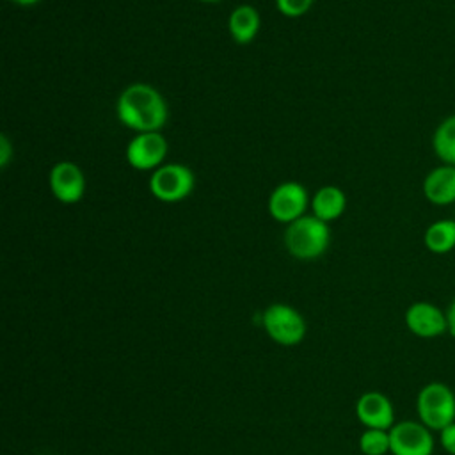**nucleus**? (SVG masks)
I'll return each instance as SVG.
<instances>
[{
	"label": "nucleus",
	"instance_id": "obj_23",
	"mask_svg": "<svg viewBox=\"0 0 455 455\" xmlns=\"http://www.w3.org/2000/svg\"><path fill=\"white\" fill-rule=\"evenodd\" d=\"M199 2H206V4H213V2H220V0H199Z\"/></svg>",
	"mask_w": 455,
	"mask_h": 455
},
{
	"label": "nucleus",
	"instance_id": "obj_6",
	"mask_svg": "<svg viewBox=\"0 0 455 455\" xmlns=\"http://www.w3.org/2000/svg\"><path fill=\"white\" fill-rule=\"evenodd\" d=\"M389 453L391 455H432L434 435L421 421L405 419L389 428Z\"/></svg>",
	"mask_w": 455,
	"mask_h": 455
},
{
	"label": "nucleus",
	"instance_id": "obj_16",
	"mask_svg": "<svg viewBox=\"0 0 455 455\" xmlns=\"http://www.w3.org/2000/svg\"><path fill=\"white\" fill-rule=\"evenodd\" d=\"M432 151L441 164L455 165V114L439 121L432 133Z\"/></svg>",
	"mask_w": 455,
	"mask_h": 455
},
{
	"label": "nucleus",
	"instance_id": "obj_22",
	"mask_svg": "<svg viewBox=\"0 0 455 455\" xmlns=\"http://www.w3.org/2000/svg\"><path fill=\"white\" fill-rule=\"evenodd\" d=\"M11 2L16 5H21V7H32V5L39 4L41 0H11Z\"/></svg>",
	"mask_w": 455,
	"mask_h": 455
},
{
	"label": "nucleus",
	"instance_id": "obj_21",
	"mask_svg": "<svg viewBox=\"0 0 455 455\" xmlns=\"http://www.w3.org/2000/svg\"><path fill=\"white\" fill-rule=\"evenodd\" d=\"M446 320H448V334L455 338V299L446 307Z\"/></svg>",
	"mask_w": 455,
	"mask_h": 455
},
{
	"label": "nucleus",
	"instance_id": "obj_12",
	"mask_svg": "<svg viewBox=\"0 0 455 455\" xmlns=\"http://www.w3.org/2000/svg\"><path fill=\"white\" fill-rule=\"evenodd\" d=\"M421 192L434 206L455 204V165L441 164L430 169L423 178Z\"/></svg>",
	"mask_w": 455,
	"mask_h": 455
},
{
	"label": "nucleus",
	"instance_id": "obj_1",
	"mask_svg": "<svg viewBox=\"0 0 455 455\" xmlns=\"http://www.w3.org/2000/svg\"><path fill=\"white\" fill-rule=\"evenodd\" d=\"M116 114L123 126L135 133L160 132L169 117L167 101L162 92L142 82L124 87L116 103Z\"/></svg>",
	"mask_w": 455,
	"mask_h": 455
},
{
	"label": "nucleus",
	"instance_id": "obj_20",
	"mask_svg": "<svg viewBox=\"0 0 455 455\" xmlns=\"http://www.w3.org/2000/svg\"><path fill=\"white\" fill-rule=\"evenodd\" d=\"M12 153L14 151H12V144H11L9 137L5 133H2L0 135V167L2 169L9 165V162L12 158Z\"/></svg>",
	"mask_w": 455,
	"mask_h": 455
},
{
	"label": "nucleus",
	"instance_id": "obj_24",
	"mask_svg": "<svg viewBox=\"0 0 455 455\" xmlns=\"http://www.w3.org/2000/svg\"><path fill=\"white\" fill-rule=\"evenodd\" d=\"M453 219H455V213H453Z\"/></svg>",
	"mask_w": 455,
	"mask_h": 455
},
{
	"label": "nucleus",
	"instance_id": "obj_19",
	"mask_svg": "<svg viewBox=\"0 0 455 455\" xmlns=\"http://www.w3.org/2000/svg\"><path fill=\"white\" fill-rule=\"evenodd\" d=\"M439 443L448 455H455V421L439 432Z\"/></svg>",
	"mask_w": 455,
	"mask_h": 455
},
{
	"label": "nucleus",
	"instance_id": "obj_8",
	"mask_svg": "<svg viewBox=\"0 0 455 455\" xmlns=\"http://www.w3.org/2000/svg\"><path fill=\"white\" fill-rule=\"evenodd\" d=\"M167 139L162 132L137 133L126 146V162L137 171H155L165 164Z\"/></svg>",
	"mask_w": 455,
	"mask_h": 455
},
{
	"label": "nucleus",
	"instance_id": "obj_5",
	"mask_svg": "<svg viewBox=\"0 0 455 455\" xmlns=\"http://www.w3.org/2000/svg\"><path fill=\"white\" fill-rule=\"evenodd\" d=\"M263 327L279 345L291 347L304 339L306 322L302 315L288 304H272L263 311Z\"/></svg>",
	"mask_w": 455,
	"mask_h": 455
},
{
	"label": "nucleus",
	"instance_id": "obj_2",
	"mask_svg": "<svg viewBox=\"0 0 455 455\" xmlns=\"http://www.w3.org/2000/svg\"><path fill=\"white\" fill-rule=\"evenodd\" d=\"M331 242L329 224L318 217L302 215L297 220L286 224L284 245L286 251L297 259H315L322 256Z\"/></svg>",
	"mask_w": 455,
	"mask_h": 455
},
{
	"label": "nucleus",
	"instance_id": "obj_7",
	"mask_svg": "<svg viewBox=\"0 0 455 455\" xmlns=\"http://www.w3.org/2000/svg\"><path fill=\"white\" fill-rule=\"evenodd\" d=\"M309 196L304 185L299 181H283L268 196V213L281 224H290L306 215L309 206Z\"/></svg>",
	"mask_w": 455,
	"mask_h": 455
},
{
	"label": "nucleus",
	"instance_id": "obj_4",
	"mask_svg": "<svg viewBox=\"0 0 455 455\" xmlns=\"http://www.w3.org/2000/svg\"><path fill=\"white\" fill-rule=\"evenodd\" d=\"M196 187V176L190 167L167 162L155 169L149 176L148 188L151 196L162 203H180L192 194Z\"/></svg>",
	"mask_w": 455,
	"mask_h": 455
},
{
	"label": "nucleus",
	"instance_id": "obj_18",
	"mask_svg": "<svg viewBox=\"0 0 455 455\" xmlns=\"http://www.w3.org/2000/svg\"><path fill=\"white\" fill-rule=\"evenodd\" d=\"M315 0H275L277 11L286 18H299L304 16L311 7Z\"/></svg>",
	"mask_w": 455,
	"mask_h": 455
},
{
	"label": "nucleus",
	"instance_id": "obj_9",
	"mask_svg": "<svg viewBox=\"0 0 455 455\" xmlns=\"http://www.w3.org/2000/svg\"><path fill=\"white\" fill-rule=\"evenodd\" d=\"M48 185L52 196L57 201L64 204H75L85 194V174L78 164L71 160H60L50 169Z\"/></svg>",
	"mask_w": 455,
	"mask_h": 455
},
{
	"label": "nucleus",
	"instance_id": "obj_13",
	"mask_svg": "<svg viewBox=\"0 0 455 455\" xmlns=\"http://www.w3.org/2000/svg\"><path fill=\"white\" fill-rule=\"evenodd\" d=\"M261 27V18L256 7L251 4L236 5L228 18V30L235 43L238 44H249L256 39Z\"/></svg>",
	"mask_w": 455,
	"mask_h": 455
},
{
	"label": "nucleus",
	"instance_id": "obj_10",
	"mask_svg": "<svg viewBox=\"0 0 455 455\" xmlns=\"http://www.w3.org/2000/svg\"><path fill=\"white\" fill-rule=\"evenodd\" d=\"M405 325L418 338H437L448 332L446 311L428 300L412 302L405 311Z\"/></svg>",
	"mask_w": 455,
	"mask_h": 455
},
{
	"label": "nucleus",
	"instance_id": "obj_11",
	"mask_svg": "<svg viewBox=\"0 0 455 455\" xmlns=\"http://www.w3.org/2000/svg\"><path fill=\"white\" fill-rule=\"evenodd\" d=\"M355 416L366 428L389 430L395 425L393 403L379 391H368L357 398Z\"/></svg>",
	"mask_w": 455,
	"mask_h": 455
},
{
	"label": "nucleus",
	"instance_id": "obj_15",
	"mask_svg": "<svg viewBox=\"0 0 455 455\" xmlns=\"http://www.w3.org/2000/svg\"><path fill=\"white\" fill-rule=\"evenodd\" d=\"M423 243L432 254H448L455 249V219H439L427 226Z\"/></svg>",
	"mask_w": 455,
	"mask_h": 455
},
{
	"label": "nucleus",
	"instance_id": "obj_17",
	"mask_svg": "<svg viewBox=\"0 0 455 455\" xmlns=\"http://www.w3.org/2000/svg\"><path fill=\"white\" fill-rule=\"evenodd\" d=\"M359 448L364 455H386L389 453V430L366 428L359 437Z\"/></svg>",
	"mask_w": 455,
	"mask_h": 455
},
{
	"label": "nucleus",
	"instance_id": "obj_3",
	"mask_svg": "<svg viewBox=\"0 0 455 455\" xmlns=\"http://www.w3.org/2000/svg\"><path fill=\"white\" fill-rule=\"evenodd\" d=\"M419 421L432 432H441L455 421V393L444 382L425 384L416 396Z\"/></svg>",
	"mask_w": 455,
	"mask_h": 455
},
{
	"label": "nucleus",
	"instance_id": "obj_14",
	"mask_svg": "<svg viewBox=\"0 0 455 455\" xmlns=\"http://www.w3.org/2000/svg\"><path fill=\"white\" fill-rule=\"evenodd\" d=\"M309 204L313 215L329 224L343 215L347 208V196L336 185H323L313 194Z\"/></svg>",
	"mask_w": 455,
	"mask_h": 455
}]
</instances>
